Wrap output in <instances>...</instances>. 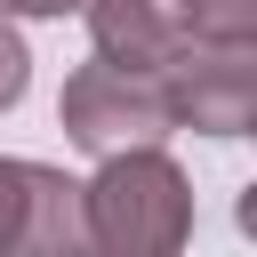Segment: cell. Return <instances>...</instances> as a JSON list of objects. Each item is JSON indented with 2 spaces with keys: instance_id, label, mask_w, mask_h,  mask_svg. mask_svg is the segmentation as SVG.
Returning a JSON list of instances; mask_svg holds the SVG:
<instances>
[{
  "instance_id": "1",
  "label": "cell",
  "mask_w": 257,
  "mask_h": 257,
  "mask_svg": "<svg viewBox=\"0 0 257 257\" xmlns=\"http://www.w3.org/2000/svg\"><path fill=\"white\" fill-rule=\"evenodd\" d=\"M193 241V185L161 145L104 153L80 185V257H177Z\"/></svg>"
},
{
  "instance_id": "2",
  "label": "cell",
  "mask_w": 257,
  "mask_h": 257,
  "mask_svg": "<svg viewBox=\"0 0 257 257\" xmlns=\"http://www.w3.org/2000/svg\"><path fill=\"white\" fill-rule=\"evenodd\" d=\"M64 137L80 153H137V145H161L177 120H169V96H161V72H120V64H80L64 80V104H56Z\"/></svg>"
},
{
  "instance_id": "3",
  "label": "cell",
  "mask_w": 257,
  "mask_h": 257,
  "mask_svg": "<svg viewBox=\"0 0 257 257\" xmlns=\"http://www.w3.org/2000/svg\"><path fill=\"white\" fill-rule=\"evenodd\" d=\"M169 120L201 137H241L257 120V40H193L161 72Z\"/></svg>"
},
{
  "instance_id": "4",
  "label": "cell",
  "mask_w": 257,
  "mask_h": 257,
  "mask_svg": "<svg viewBox=\"0 0 257 257\" xmlns=\"http://www.w3.org/2000/svg\"><path fill=\"white\" fill-rule=\"evenodd\" d=\"M0 257H80V185L0 153Z\"/></svg>"
},
{
  "instance_id": "5",
  "label": "cell",
  "mask_w": 257,
  "mask_h": 257,
  "mask_svg": "<svg viewBox=\"0 0 257 257\" xmlns=\"http://www.w3.org/2000/svg\"><path fill=\"white\" fill-rule=\"evenodd\" d=\"M88 40H96V64L169 72L201 32H193L185 0H88Z\"/></svg>"
},
{
  "instance_id": "6",
  "label": "cell",
  "mask_w": 257,
  "mask_h": 257,
  "mask_svg": "<svg viewBox=\"0 0 257 257\" xmlns=\"http://www.w3.org/2000/svg\"><path fill=\"white\" fill-rule=\"evenodd\" d=\"M201 40H257V0H185Z\"/></svg>"
},
{
  "instance_id": "7",
  "label": "cell",
  "mask_w": 257,
  "mask_h": 257,
  "mask_svg": "<svg viewBox=\"0 0 257 257\" xmlns=\"http://www.w3.org/2000/svg\"><path fill=\"white\" fill-rule=\"evenodd\" d=\"M24 80H32V56H24V40L8 32V16H0V112L24 96Z\"/></svg>"
},
{
  "instance_id": "8",
  "label": "cell",
  "mask_w": 257,
  "mask_h": 257,
  "mask_svg": "<svg viewBox=\"0 0 257 257\" xmlns=\"http://www.w3.org/2000/svg\"><path fill=\"white\" fill-rule=\"evenodd\" d=\"M64 8H80V0H0V16H64Z\"/></svg>"
}]
</instances>
